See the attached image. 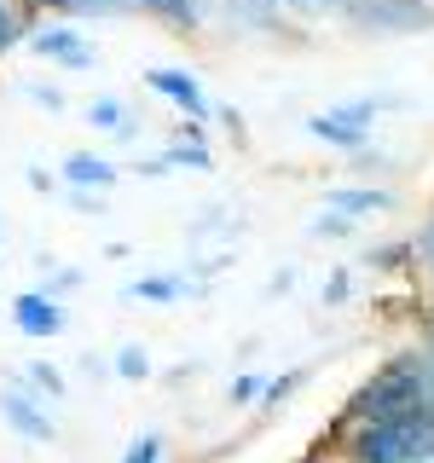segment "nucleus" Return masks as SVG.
Instances as JSON below:
<instances>
[{"mask_svg":"<svg viewBox=\"0 0 434 463\" xmlns=\"http://www.w3.org/2000/svg\"><path fill=\"white\" fill-rule=\"evenodd\" d=\"M163 156H168V168H185V174H214V168H221L209 145H180V139H168Z\"/></svg>","mask_w":434,"mask_h":463,"instance_id":"dca6fc26","label":"nucleus"},{"mask_svg":"<svg viewBox=\"0 0 434 463\" xmlns=\"http://www.w3.org/2000/svg\"><path fill=\"white\" fill-rule=\"evenodd\" d=\"M278 6L289 12V18H296V24H313V18H330V6H325V0H278Z\"/></svg>","mask_w":434,"mask_h":463,"instance_id":"c756f323","label":"nucleus"},{"mask_svg":"<svg viewBox=\"0 0 434 463\" xmlns=\"http://www.w3.org/2000/svg\"><path fill=\"white\" fill-rule=\"evenodd\" d=\"M301 463H336V458H301Z\"/></svg>","mask_w":434,"mask_h":463,"instance_id":"f704fd0d","label":"nucleus"},{"mask_svg":"<svg viewBox=\"0 0 434 463\" xmlns=\"http://www.w3.org/2000/svg\"><path fill=\"white\" fill-rule=\"evenodd\" d=\"M35 289H41V296H52V301H70V296H81V289H87V272L81 267H47Z\"/></svg>","mask_w":434,"mask_h":463,"instance_id":"f3484780","label":"nucleus"},{"mask_svg":"<svg viewBox=\"0 0 434 463\" xmlns=\"http://www.w3.org/2000/svg\"><path fill=\"white\" fill-rule=\"evenodd\" d=\"M168 139H180V145H209V122H192V116H180V122L168 128Z\"/></svg>","mask_w":434,"mask_h":463,"instance_id":"c85d7f7f","label":"nucleus"},{"mask_svg":"<svg viewBox=\"0 0 434 463\" xmlns=\"http://www.w3.org/2000/svg\"><path fill=\"white\" fill-rule=\"evenodd\" d=\"M134 110H139V105H127V99L105 93V99H93V105H87V128H105V134H116V128H122Z\"/></svg>","mask_w":434,"mask_h":463,"instance_id":"aec40b11","label":"nucleus"},{"mask_svg":"<svg viewBox=\"0 0 434 463\" xmlns=\"http://www.w3.org/2000/svg\"><path fill=\"white\" fill-rule=\"evenodd\" d=\"M354 232H359V221H347V214H336V209L307 214V238H313V243H347Z\"/></svg>","mask_w":434,"mask_h":463,"instance_id":"2eb2a0df","label":"nucleus"},{"mask_svg":"<svg viewBox=\"0 0 434 463\" xmlns=\"http://www.w3.org/2000/svg\"><path fill=\"white\" fill-rule=\"evenodd\" d=\"M214 122H221L231 139H243V110L238 105H214Z\"/></svg>","mask_w":434,"mask_h":463,"instance_id":"2f4dec72","label":"nucleus"},{"mask_svg":"<svg viewBox=\"0 0 434 463\" xmlns=\"http://www.w3.org/2000/svg\"><path fill=\"white\" fill-rule=\"evenodd\" d=\"M52 12H64V24H81V18H127V12H139V0H47Z\"/></svg>","mask_w":434,"mask_h":463,"instance_id":"ddd939ff","label":"nucleus"},{"mask_svg":"<svg viewBox=\"0 0 434 463\" xmlns=\"http://www.w3.org/2000/svg\"><path fill=\"white\" fill-rule=\"evenodd\" d=\"M318 301H325V307H342V301H354V267L325 272V284H318Z\"/></svg>","mask_w":434,"mask_h":463,"instance_id":"393cba45","label":"nucleus"},{"mask_svg":"<svg viewBox=\"0 0 434 463\" xmlns=\"http://www.w3.org/2000/svg\"><path fill=\"white\" fill-rule=\"evenodd\" d=\"M24 35H29V24L18 18V6H12V0H0V58L18 52V47H24Z\"/></svg>","mask_w":434,"mask_h":463,"instance_id":"b1692460","label":"nucleus"},{"mask_svg":"<svg viewBox=\"0 0 434 463\" xmlns=\"http://www.w3.org/2000/svg\"><path fill=\"white\" fill-rule=\"evenodd\" d=\"M81 376H87V383H110V359L87 354V359H81Z\"/></svg>","mask_w":434,"mask_h":463,"instance_id":"473e14b6","label":"nucleus"},{"mask_svg":"<svg viewBox=\"0 0 434 463\" xmlns=\"http://www.w3.org/2000/svg\"><path fill=\"white\" fill-rule=\"evenodd\" d=\"M336 463H434V405L376 417V423H336L330 429Z\"/></svg>","mask_w":434,"mask_h":463,"instance_id":"f257e3e1","label":"nucleus"},{"mask_svg":"<svg viewBox=\"0 0 434 463\" xmlns=\"http://www.w3.org/2000/svg\"><path fill=\"white\" fill-rule=\"evenodd\" d=\"M12 325H18V336H29V342H52V336L70 330V307L52 301V296H41V289H18V296H12Z\"/></svg>","mask_w":434,"mask_h":463,"instance_id":"423d86ee","label":"nucleus"},{"mask_svg":"<svg viewBox=\"0 0 434 463\" xmlns=\"http://www.w3.org/2000/svg\"><path fill=\"white\" fill-rule=\"evenodd\" d=\"M347 168H354V174H365V180H376V185H382L388 180V174H394V156H388L382 151V145H359V151H347Z\"/></svg>","mask_w":434,"mask_h":463,"instance_id":"6ab92c4d","label":"nucleus"},{"mask_svg":"<svg viewBox=\"0 0 434 463\" xmlns=\"http://www.w3.org/2000/svg\"><path fill=\"white\" fill-rule=\"evenodd\" d=\"M145 93H156L163 105H174L180 116H192V122H214V99L203 93V81L180 64H151L145 70Z\"/></svg>","mask_w":434,"mask_h":463,"instance_id":"39448f33","label":"nucleus"},{"mask_svg":"<svg viewBox=\"0 0 434 463\" xmlns=\"http://www.w3.org/2000/svg\"><path fill=\"white\" fill-rule=\"evenodd\" d=\"M405 260H411V243H376V250H365V267H376V272H394Z\"/></svg>","mask_w":434,"mask_h":463,"instance_id":"a878e982","label":"nucleus"},{"mask_svg":"<svg viewBox=\"0 0 434 463\" xmlns=\"http://www.w3.org/2000/svg\"><path fill=\"white\" fill-rule=\"evenodd\" d=\"M405 99H388V93H359V99H347V105H330V110H313L307 122V139H318L325 151H359V145H371V128H376V116H388V110H400Z\"/></svg>","mask_w":434,"mask_h":463,"instance_id":"f03ea898","label":"nucleus"},{"mask_svg":"<svg viewBox=\"0 0 434 463\" xmlns=\"http://www.w3.org/2000/svg\"><path fill=\"white\" fill-rule=\"evenodd\" d=\"M24 52L29 58H41V64H58V70H70V76H87V70H99V52L87 47V35L76 24H35L24 35Z\"/></svg>","mask_w":434,"mask_h":463,"instance_id":"7ed1b4c3","label":"nucleus"},{"mask_svg":"<svg viewBox=\"0 0 434 463\" xmlns=\"http://www.w3.org/2000/svg\"><path fill=\"white\" fill-rule=\"evenodd\" d=\"M307 383H313V365H289V371H278V376H267V388H260V400H255V417H272L278 405L296 400Z\"/></svg>","mask_w":434,"mask_h":463,"instance_id":"9b49d317","label":"nucleus"},{"mask_svg":"<svg viewBox=\"0 0 434 463\" xmlns=\"http://www.w3.org/2000/svg\"><path fill=\"white\" fill-rule=\"evenodd\" d=\"M197 371H203V359H180V365H168V383L180 388V383H192Z\"/></svg>","mask_w":434,"mask_h":463,"instance_id":"72a5a7b5","label":"nucleus"},{"mask_svg":"<svg viewBox=\"0 0 434 463\" xmlns=\"http://www.w3.org/2000/svg\"><path fill=\"white\" fill-rule=\"evenodd\" d=\"M58 180L64 185H87V192H116L122 185V168L110 163V156H99V151H70L64 163H58Z\"/></svg>","mask_w":434,"mask_h":463,"instance_id":"1a4fd4ad","label":"nucleus"},{"mask_svg":"<svg viewBox=\"0 0 434 463\" xmlns=\"http://www.w3.org/2000/svg\"><path fill=\"white\" fill-rule=\"evenodd\" d=\"M12 376H18V383L29 388V394H41V400H47V405H58V400L70 394L64 371H58V365H47V359H29V365H18V371H12Z\"/></svg>","mask_w":434,"mask_h":463,"instance_id":"f8f14e48","label":"nucleus"},{"mask_svg":"<svg viewBox=\"0 0 434 463\" xmlns=\"http://www.w3.org/2000/svg\"><path fill=\"white\" fill-rule=\"evenodd\" d=\"M296 279H301L296 267H278V272L267 279V289H260V296H267V301H284V296H296Z\"/></svg>","mask_w":434,"mask_h":463,"instance_id":"cd10ccee","label":"nucleus"},{"mask_svg":"<svg viewBox=\"0 0 434 463\" xmlns=\"http://www.w3.org/2000/svg\"><path fill=\"white\" fill-rule=\"evenodd\" d=\"M122 463H168V434L163 429H139L122 446Z\"/></svg>","mask_w":434,"mask_h":463,"instance_id":"a211bd4d","label":"nucleus"},{"mask_svg":"<svg viewBox=\"0 0 434 463\" xmlns=\"http://www.w3.org/2000/svg\"><path fill=\"white\" fill-rule=\"evenodd\" d=\"M151 354H145V342H122L110 354V376H122V383H151Z\"/></svg>","mask_w":434,"mask_h":463,"instance_id":"4468645a","label":"nucleus"},{"mask_svg":"<svg viewBox=\"0 0 434 463\" xmlns=\"http://www.w3.org/2000/svg\"><path fill=\"white\" fill-rule=\"evenodd\" d=\"M18 93L29 99V105H41L47 116H64L70 110V99H64V87H58V81H24Z\"/></svg>","mask_w":434,"mask_h":463,"instance_id":"4be33fe9","label":"nucleus"},{"mask_svg":"<svg viewBox=\"0 0 434 463\" xmlns=\"http://www.w3.org/2000/svg\"><path fill=\"white\" fill-rule=\"evenodd\" d=\"M134 174H145V180H163V174H174V168H168V156L156 151V156H134Z\"/></svg>","mask_w":434,"mask_h":463,"instance_id":"7c9ffc66","label":"nucleus"},{"mask_svg":"<svg viewBox=\"0 0 434 463\" xmlns=\"http://www.w3.org/2000/svg\"><path fill=\"white\" fill-rule=\"evenodd\" d=\"M325 209H336L347 214V221H371V214H388V209H400V192H388V185H330L325 192Z\"/></svg>","mask_w":434,"mask_h":463,"instance_id":"6e6552de","label":"nucleus"},{"mask_svg":"<svg viewBox=\"0 0 434 463\" xmlns=\"http://www.w3.org/2000/svg\"><path fill=\"white\" fill-rule=\"evenodd\" d=\"M58 197H64L70 214H87V221H99V214L110 209V197H105V192H87V185H64Z\"/></svg>","mask_w":434,"mask_h":463,"instance_id":"5701e85b","label":"nucleus"},{"mask_svg":"<svg viewBox=\"0 0 434 463\" xmlns=\"http://www.w3.org/2000/svg\"><path fill=\"white\" fill-rule=\"evenodd\" d=\"M24 185H29L35 197H58V192H64V180H58L52 168H41V163H29V168H24Z\"/></svg>","mask_w":434,"mask_h":463,"instance_id":"bb28decb","label":"nucleus"},{"mask_svg":"<svg viewBox=\"0 0 434 463\" xmlns=\"http://www.w3.org/2000/svg\"><path fill=\"white\" fill-rule=\"evenodd\" d=\"M423 6H434V0H423Z\"/></svg>","mask_w":434,"mask_h":463,"instance_id":"c9c22d12","label":"nucleus"},{"mask_svg":"<svg viewBox=\"0 0 434 463\" xmlns=\"http://www.w3.org/2000/svg\"><path fill=\"white\" fill-rule=\"evenodd\" d=\"M197 296H209V279H197V272H145V279L122 284V301H151V307H180Z\"/></svg>","mask_w":434,"mask_h":463,"instance_id":"0eeeda50","label":"nucleus"},{"mask_svg":"<svg viewBox=\"0 0 434 463\" xmlns=\"http://www.w3.org/2000/svg\"><path fill=\"white\" fill-rule=\"evenodd\" d=\"M0 423L18 434V440H29V446H52L58 440L52 405L41 400V394H29L18 376H6V383H0Z\"/></svg>","mask_w":434,"mask_h":463,"instance_id":"20e7f679","label":"nucleus"},{"mask_svg":"<svg viewBox=\"0 0 434 463\" xmlns=\"http://www.w3.org/2000/svg\"><path fill=\"white\" fill-rule=\"evenodd\" d=\"M139 18H156L174 35H203L209 29V6L203 0H139Z\"/></svg>","mask_w":434,"mask_h":463,"instance_id":"9d476101","label":"nucleus"},{"mask_svg":"<svg viewBox=\"0 0 434 463\" xmlns=\"http://www.w3.org/2000/svg\"><path fill=\"white\" fill-rule=\"evenodd\" d=\"M260 388H267V371H238V376L226 383V405H238V411H255Z\"/></svg>","mask_w":434,"mask_h":463,"instance_id":"412c9836","label":"nucleus"}]
</instances>
